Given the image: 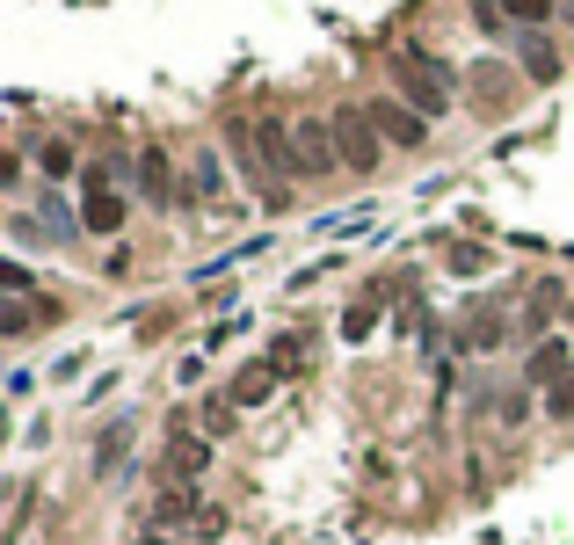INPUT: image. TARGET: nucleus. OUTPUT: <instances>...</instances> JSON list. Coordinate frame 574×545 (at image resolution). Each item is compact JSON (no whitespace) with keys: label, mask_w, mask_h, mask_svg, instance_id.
I'll list each match as a JSON object with an SVG mask.
<instances>
[{"label":"nucleus","mask_w":574,"mask_h":545,"mask_svg":"<svg viewBox=\"0 0 574 545\" xmlns=\"http://www.w3.org/2000/svg\"><path fill=\"white\" fill-rule=\"evenodd\" d=\"M335 145H342V161L357 167V175H371V167H379V124H371V110H335Z\"/></svg>","instance_id":"7ed1b4c3"},{"label":"nucleus","mask_w":574,"mask_h":545,"mask_svg":"<svg viewBox=\"0 0 574 545\" xmlns=\"http://www.w3.org/2000/svg\"><path fill=\"white\" fill-rule=\"evenodd\" d=\"M139 190H145V204H168L175 197V175H168V153H161V145L139 153Z\"/></svg>","instance_id":"6e6552de"},{"label":"nucleus","mask_w":574,"mask_h":545,"mask_svg":"<svg viewBox=\"0 0 574 545\" xmlns=\"http://www.w3.org/2000/svg\"><path fill=\"white\" fill-rule=\"evenodd\" d=\"M80 226H88V233H117L124 226V197L110 190V175H88V204H80Z\"/></svg>","instance_id":"423d86ee"},{"label":"nucleus","mask_w":574,"mask_h":545,"mask_svg":"<svg viewBox=\"0 0 574 545\" xmlns=\"http://www.w3.org/2000/svg\"><path fill=\"white\" fill-rule=\"evenodd\" d=\"M465 342H473V350H495V342H502V320H495V313H480V320H473V334H465Z\"/></svg>","instance_id":"aec40b11"},{"label":"nucleus","mask_w":574,"mask_h":545,"mask_svg":"<svg viewBox=\"0 0 574 545\" xmlns=\"http://www.w3.org/2000/svg\"><path fill=\"white\" fill-rule=\"evenodd\" d=\"M524 73L531 80H560V51H552L546 37H524Z\"/></svg>","instance_id":"f8f14e48"},{"label":"nucleus","mask_w":574,"mask_h":545,"mask_svg":"<svg viewBox=\"0 0 574 545\" xmlns=\"http://www.w3.org/2000/svg\"><path fill=\"white\" fill-rule=\"evenodd\" d=\"M371 124H379L385 145H407V153L430 139V117H422V110H407V102H371Z\"/></svg>","instance_id":"39448f33"},{"label":"nucleus","mask_w":574,"mask_h":545,"mask_svg":"<svg viewBox=\"0 0 574 545\" xmlns=\"http://www.w3.org/2000/svg\"><path fill=\"white\" fill-rule=\"evenodd\" d=\"M0 284H8L15 299H23V291H29V262H0Z\"/></svg>","instance_id":"4be33fe9"},{"label":"nucleus","mask_w":574,"mask_h":545,"mask_svg":"<svg viewBox=\"0 0 574 545\" xmlns=\"http://www.w3.org/2000/svg\"><path fill=\"white\" fill-rule=\"evenodd\" d=\"M37 167H44L51 182H66V175H73V145H66V139H51L44 153H37Z\"/></svg>","instance_id":"f3484780"},{"label":"nucleus","mask_w":574,"mask_h":545,"mask_svg":"<svg viewBox=\"0 0 574 545\" xmlns=\"http://www.w3.org/2000/svg\"><path fill=\"white\" fill-rule=\"evenodd\" d=\"M546 415H560V422H567V415H574V371H567V379H560V385H552V393H546Z\"/></svg>","instance_id":"6ab92c4d"},{"label":"nucleus","mask_w":574,"mask_h":545,"mask_svg":"<svg viewBox=\"0 0 574 545\" xmlns=\"http://www.w3.org/2000/svg\"><path fill=\"white\" fill-rule=\"evenodd\" d=\"M291 153H298V175H335V167H342L335 124H320V117H298V124H291Z\"/></svg>","instance_id":"20e7f679"},{"label":"nucleus","mask_w":574,"mask_h":545,"mask_svg":"<svg viewBox=\"0 0 574 545\" xmlns=\"http://www.w3.org/2000/svg\"><path fill=\"white\" fill-rule=\"evenodd\" d=\"M240 145H247V161L263 167L269 182L298 167V153H291V124H284V117H255V124H247V139H240Z\"/></svg>","instance_id":"f03ea898"},{"label":"nucleus","mask_w":574,"mask_h":545,"mask_svg":"<svg viewBox=\"0 0 574 545\" xmlns=\"http://www.w3.org/2000/svg\"><path fill=\"white\" fill-rule=\"evenodd\" d=\"M371 328H379V299H363V306H349V313H342V334H349V342H363Z\"/></svg>","instance_id":"4468645a"},{"label":"nucleus","mask_w":574,"mask_h":545,"mask_svg":"<svg viewBox=\"0 0 574 545\" xmlns=\"http://www.w3.org/2000/svg\"><path fill=\"white\" fill-rule=\"evenodd\" d=\"M124 444H131V429H110V436H102V444H95V473H110V466H124Z\"/></svg>","instance_id":"dca6fc26"},{"label":"nucleus","mask_w":574,"mask_h":545,"mask_svg":"<svg viewBox=\"0 0 574 545\" xmlns=\"http://www.w3.org/2000/svg\"><path fill=\"white\" fill-rule=\"evenodd\" d=\"M190 190H196V197H218V190H226V175H218V153H196V161H190Z\"/></svg>","instance_id":"ddd939ff"},{"label":"nucleus","mask_w":574,"mask_h":545,"mask_svg":"<svg viewBox=\"0 0 574 545\" xmlns=\"http://www.w3.org/2000/svg\"><path fill=\"white\" fill-rule=\"evenodd\" d=\"M567 371H574V364H567V342H538V350H531V364H524L531 385H560Z\"/></svg>","instance_id":"1a4fd4ad"},{"label":"nucleus","mask_w":574,"mask_h":545,"mask_svg":"<svg viewBox=\"0 0 574 545\" xmlns=\"http://www.w3.org/2000/svg\"><path fill=\"white\" fill-rule=\"evenodd\" d=\"M502 8L516 15V23H546V15H552V0H502Z\"/></svg>","instance_id":"412c9836"},{"label":"nucleus","mask_w":574,"mask_h":545,"mask_svg":"<svg viewBox=\"0 0 574 545\" xmlns=\"http://www.w3.org/2000/svg\"><path fill=\"white\" fill-rule=\"evenodd\" d=\"M277 379H284L277 364H247V371L233 379V407H263L269 393H277Z\"/></svg>","instance_id":"9d476101"},{"label":"nucleus","mask_w":574,"mask_h":545,"mask_svg":"<svg viewBox=\"0 0 574 545\" xmlns=\"http://www.w3.org/2000/svg\"><path fill=\"white\" fill-rule=\"evenodd\" d=\"M400 88H407V110H422V117L451 110V73L436 59H422V51H400Z\"/></svg>","instance_id":"f257e3e1"},{"label":"nucleus","mask_w":574,"mask_h":545,"mask_svg":"<svg viewBox=\"0 0 574 545\" xmlns=\"http://www.w3.org/2000/svg\"><path fill=\"white\" fill-rule=\"evenodd\" d=\"M139 545H182V538H139Z\"/></svg>","instance_id":"5701e85b"},{"label":"nucleus","mask_w":574,"mask_h":545,"mask_svg":"<svg viewBox=\"0 0 574 545\" xmlns=\"http://www.w3.org/2000/svg\"><path fill=\"white\" fill-rule=\"evenodd\" d=\"M269 364H277V371H298V364H306V342H298V334H284V342L269 350Z\"/></svg>","instance_id":"a211bd4d"},{"label":"nucleus","mask_w":574,"mask_h":545,"mask_svg":"<svg viewBox=\"0 0 574 545\" xmlns=\"http://www.w3.org/2000/svg\"><path fill=\"white\" fill-rule=\"evenodd\" d=\"M560 8H574V0H560Z\"/></svg>","instance_id":"b1692460"},{"label":"nucleus","mask_w":574,"mask_h":545,"mask_svg":"<svg viewBox=\"0 0 574 545\" xmlns=\"http://www.w3.org/2000/svg\"><path fill=\"white\" fill-rule=\"evenodd\" d=\"M204 466H212V436H190V429H175L168 436V480H204Z\"/></svg>","instance_id":"0eeeda50"},{"label":"nucleus","mask_w":574,"mask_h":545,"mask_svg":"<svg viewBox=\"0 0 574 545\" xmlns=\"http://www.w3.org/2000/svg\"><path fill=\"white\" fill-rule=\"evenodd\" d=\"M233 393H218V401H204V436H226V429H233Z\"/></svg>","instance_id":"2eb2a0df"},{"label":"nucleus","mask_w":574,"mask_h":545,"mask_svg":"<svg viewBox=\"0 0 574 545\" xmlns=\"http://www.w3.org/2000/svg\"><path fill=\"white\" fill-rule=\"evenodd\" d=\"M153 517L168 523V531H182V523H196V517H204V509H196V487H182V480H175L168 495L153 502Z\"/></svg>","instance_id":"9b49d317"}]
</instances>
